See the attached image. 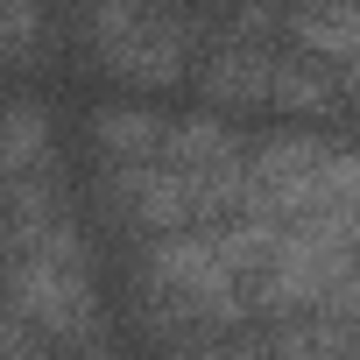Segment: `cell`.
Segmentation results:
<instances>
[{
  "mask_svg": "<svg viewBox=\"0 0 360 360\" xmlns=\"http://www.w3.org/2000/svg\"><path fill=\"white\" fill-rule=\"evenodd\" d=\"M290 43V36H283ZM283 43H255V36H212V50L198 57V99H205V113H219V120H233V113H262L269 99H276V57H283Z\"/></svg>",
  "mask_w": 360,
  "mask_h": 360,
  "instance_id": "cell-4",
  "label": "cell"
},
{
  "mask_svg": "<svg viewBox=\"0 0 360 360\" xmlns=\"http://www.w3.org/2000/svg\"><path fill=\"white\" fill-rule=\"evenodd\" d=\"M262 332L276 360H360V311H311V318H283Z\"/></svg>",
  "mask_w": 360,
  "mask_h": 360,
  "instance_id": "cell-9",
  "label": "cell"
},
{
  "mask_svg": "<svg viewBox=\"0 0 360 360\" xmlns=\"http://www.w3.org/2000/svg\"><path fill=\"white\" fill-rule=\"evenodd\" d=\"M255 141H262V134H248L240 120L184 113V120H176V134H169V155H162V162H176V169H219V162H248Z\"/></svg>",
  "mask_w": 360,
  "mask_h": 360,
  "instance_id": "cell-12",
  "label": "cell"
},
{
  "mask_svg": "<svg viewBox=\"0 0 360 360\" xmlns=\"http://www.w3.org/2000/svg\"><path fill=\"white\" fill-rule=\"evenodd\" d=\"M346 134H353V141H360V99H353V106H346Z\"/></svg>",
  "mask_w": 360,
  "mask_h": 360,
  "instance_id": "cell-15",
  "label": "cell"
},
{
  "mask_svg": "<svg viewBox=\"0 0 360 360\" xmlns=\"http://www.w3.org/2000/svg\"><path fill=\"white\" fill-rule=\"evenodd\" d=\"M92 360H113V353H92Z\"/></svg>",
  "mask_w": 360,
  "mask_h": 360,
  "instance_id": "cell-16",
  "label": "cell"
},
{
  "mask_svg": "<svg viewBox=\"0 0 360 360\" xmlns=\"http://www.w3.org/2000/svg\"><path fill=\"white\" fill-rule=\"evenodd\" d=\"M99 198L106 212H120V226L134 233V248L198 233V205L176 162H141V169H99Z\"/></svg>",
  "mask_w": 360,
  "mask_h": 360,
  "instance_id": "cell-3",
  "label": "cell"
},
{
  "mask_svg": "<svg viewBox=\"0 0 360 360\" xmlns=\"http://www.w3.org/2000/svg\"><path fill=\"white\" fill-rule=\"evenodd\" d=\"M169 134L176 120L155 113V106H92V148H99V169H141V162H162L169 155Z\"/></svg>",
  "mask_w": 360,
  "mask_h": 360,
  "instance_id": "cell-7",
  "label": "cell"
},
{
  "mask_svg": "<svg viewBox=\"0 0 360 360\" xmlns=\"http://www.w3.org/2000/svg\"><path fill=\"white\" fill-rule=\"evenodd\" d=\"M57 226H71V184H64V169L8 184V255H15V248L50 240Z\"/></svg>",
  "mask_w": 360,
  "mask_h": 360,
  "instance_id": "cell-10",
  "label": "cell"
},
{
  "mask_svg": "<svg viewBox=\"0 0 360 360\" xmlns=\"http://www.w3.org/2000/svg\"><path fill=\"white\" fill-rule=\"evenodd\" d=\"M290 43L339 64L346 71V92L360 99V8H297L290 15Z\"/></svg>",
  "mask_w": 360,
  "mask_h": 360,
  "instance_id": "cell-11",
  "label": "cell"
},
{
  "mask_svg": "<svg viewBox=\"0 0 360 360\" xmlns=\"http://www.w3.org/2000/svg\"><path fill=\"white\" fill-rule=\"evenodd\" d=\"M50 169H64L57 162V120L36 92H15L8 113H0V176L22 184V176H50Z\"/></svg>",
  "mask_w": 360,
  "mask_h": 360,
  "instance_id": "cell-8",
  "label": "cell"
},
{
  "mask_svg": "<svg viewBox=\"0 0 360 360\" xmlns=\"http://www.w3.org/2000/svg\"><path fill=\"white\" fill-rule=\"evenodd\" d=\"M346 106H353L346 71H339V64H325V57H311V50H297V43H283L269 113H290V120H339Z\"/></svg>",
  "mask_w": 360,
  "mask_h": 360,
  "instance_id": "cell-6",
  "label": "cell"
},
{
  "mask_svg": "<svg viewBox=\"0 0 360 360\" xmlns=\"http://www.w3.org/2000/svg\"><path fill=\"white\" fill-rule=\"evenodd\" d=\"M43 36H57V22L36 8V0H0V57H8L15 71L43 64V57H36V50H43Z\"/></svg>",
  "mask_w": 360,
  "mask_h": 360,
  "instance_id": "cell-13",
  "label": "cell"
},
{
  "mask_svg": "<svg viewBox=\"0 0 360 360\" xmlns=\"http://www.w3.org/2000/svg\"><path fill=\"white\" fill-rule=\"evenodd\" d=\"M8 318L36 325L57 353H78V360L106 353V311L92 290V248L78 219L8 255Z\"/></svg>",
  "mask_w": 360,
  "mask_h": 360,
  "instance_id": "cell-1",
  "label": "cell"
},
{
  "mask_svg": "<svg viewBox=\"0 0 360 360\" xmlns=\"http://www.w3.org/2000/svg\"><path fill=\"white\" fill-rule=\"evenodd\" d=\"M78 29H85L92 57H99L113 78H127V85H141V92H162V85L198 78V64H191V57H205V50H212L219 15L99 0V8H85V15H78Z\"/></svg>",
  "mask_w": 360,
  "mask_h": 360,
  "instance_id": "cell-2",
  "label": "cell"
},
{
  "mask_svg": "<svg viewBox=\"0 0 360 360\" xmlns=\"http://www.w3.org/2000/svg\"><path fill=\"white\" fill-rule=\"evenodd\" d=\"M134 290H169V297H248L233 262L219 255L212 233H176L155 248H134Z\"/></svg>",
  "mask_w": 360,
  "mask_h": 360,
  "instance_id": "cell-5",
  "label": "cell"
},
{
  "mask_svg": "<svg viewBox=\"0 0 360 360\" xmlns=\"http://www.w3.org/2000/svg\"><path fill=\"white\" fill-rule=\"evenodd\" d=\"M162 360H276L269 353V332H240V339H219V346H191V353H162Z\"/></svg>",
  "mask_w": 360,
  "mask_h": 360,
  "instance_id": "cell-14",
  "label": "cell"
}]
</instances>
